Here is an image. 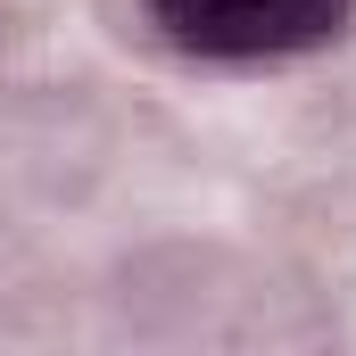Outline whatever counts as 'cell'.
Returning <instances> with one entry per match:
<instances>
[{"instance_id": "cell-1", "label": "cell", "mask_w": 356, "mask_h": 356, "mask_svg": "<svg viewBox=\"0 0 356 356\" xmlns=\"http://www.w3.org/2000/svg\"><path fill=\"white\" fill-rule=\"evenodd\" d=\"M149 17L199 58H290L340 33L348 0H149Z\"/></svg>"}]
</instances>
